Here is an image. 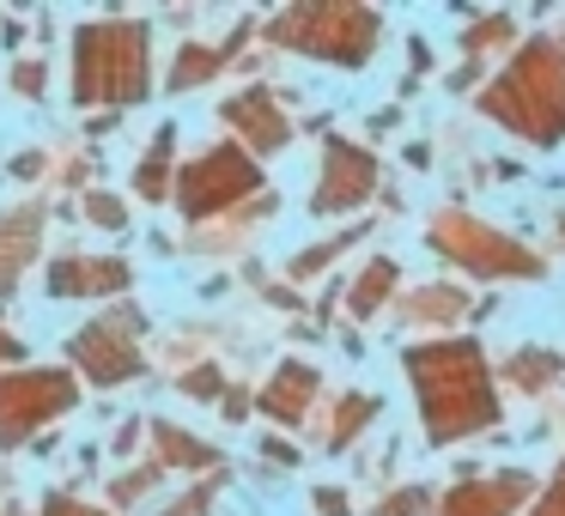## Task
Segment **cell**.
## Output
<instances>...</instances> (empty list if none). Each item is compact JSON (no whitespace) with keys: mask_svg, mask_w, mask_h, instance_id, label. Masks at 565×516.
<instances>
[{"mask_svg":"<svg viewBox=\"0 0 565 516\" xmlns=\"http://www.w3.org/2000/svg\"><path fill=\"white\" fill-rule=\"evenodd\" d=\"M407 377L419 395V419H426L431 443H456L468 431L499 426V395L487 377V353L475 341H431V346H407Z\"/></svg>","mask_w":565,"mask_h":516,"instance_id":"cell-1","label":"cell"},{"mask_svg":"<svg viewBox=\"0 0 565 516\" xmlns=\"http://www.w3.org/2000/svg\"><path fill=\"white\" fill-rule=\"evenodd\" d=\"M480 116L504 122L511 135H523L529 147H553L565 140V50L547 37L523 43L516 62L480 92Z\"/></svg>","mask_w":565,"mask_h":516,"instance_id":"cell-2","label":"cell"},{"mask_svg":"<svg viewBox=\"0 0 565 516\" xmlns=\"http://www.w3.org/2000/svg\"><path fill=\"white\" fill-rule=\"evenodd\" d=\"M147 25L98 19L74 37V104H140L147 98Z\"/></svg>","mask_w":565,"mask_h":516,"instance_id":"cell-3","label":"cell"},{"mask_svg":"<svg viewBox=\"0 0 565 516\" xmlns=\"http://www.w3.org/2000/svg\"><path fill=\"white\" fill-rule=\"evenodd\" d=\"M383 19L371 7H353V0H310V7H292L268 25V37L292 55H317V62L334 67H365L371 50H377Z\"/></svg>","mask_w":565,"mask_h":516,"instance_id":"cell-4","label":"cell"},{"mask_svg":"<svg viewBox=\"0 0 565 516\" xmlns=\"http://www.w3.org/2000/svg\"><path fill=\"white\" fill-rule=\"evenodd\" d=\"M426 244L438 249V256L462 261V268L487 273V280H535V273H541V261L529 256L516 237H504L499 225L468 219V213H438L431 232H426Z\"/></svg>","mask_w":565,"mask_h":516,"instance_id":"cell-5","label":"cell"},{"mask_svg":"<svg viewBox=\"0 0 565 516\" xmlns=\"http://www.w3.org/2000/svg\"><path fill=\"white\" fill-rule=\"evenodd\" d=\"M74 401L79 389L67 370H13V377H0V450L25 443L43 419L67 413Z\"/></svg>","mask_w":565,"mask_h":516,"instance_id":"cell-6","label":"cell"},{"mask_svg":"<svg viewBox=\"0 0 565 516\" xmlns=\"http://www.w3.org/2000/svg\"><path fill=\"white\" fill-rule=\"evenodd\" d=\"M256 159L244 147H213L207 159H195L177 176V201H183L189 219H207V213H225L232 201L256 195Z\"/></svg>","mask_w":565,"mask_h":516,"instance_id":"cell-7","label":"cell"},{"mask_svg":"<svg viewBox=\"0 0 565 516\" xmlns=\"http://www.w3.org/2000/svg\"><path fill=\"white\" fill-rule=\"evenodd\" d=\"M371 189H377V159H371L365 147H353V140H329L310 213H353L371 201Z\"/></svg>","mask_w":565,"mask_h":516,"instance_id":"cell-8","label":"cell"},{"mask_svg":"<svg viewBox=\"0 0 565 516\" xmlns=\"http://www.w3.org/2000/svg\"><path fill=\"white\" fill-rule=\"evenodd\" d=\"M74 365L86 370L92 383H128V377H140V346H135V334H128V322H116V316H98V322H86V329L74 334Z\"/></svg>","mask_w":565,"mask_h":516,"instance_id":"cell-9","label":"cell"},{"mask_svg":"<svg viewBox=\"0 0 565 516\" xmlns=\"http://www.w3.org/2000/svg\"><path fill=\"white\" fill-rule=\"evenodd\" d=\"M128 286H135V273L116 256H62L50 268L55 298H110V292H128Z\"/></svg>","mask_w":565,"mask_h":516,"instance_id":"cell-10","label":"cell"},{"mask_svg":"<svg viewBox=\"0 0 565 516\" xmlns=\"http://www.w3.org/2000/svg\"><path fill=\"white\" fill-rule=\"evenodd\" d=\"M529 486H535V480H529L523 467H504V474H492V480L450 486V498H444L438 516H511L516 504L529 498Z\"/></svg>","mask_w":565,"mask_h":516,"instance_id":"cell-11","label":"cell"},{"mask_svg":"<svg viewBox=\"0 0 565 516\" xmlns=\"http://www.w3.org/2000/svg\"><path fill=\"white\" fill-rule=\"evenodd\" d=\"M225 122L244 135V147H256V152H280L286 140H292V122L280 116V104L268 98V92H244V98H232L225 104Z\"/></svg>","mask_w":565,"mask_h":516,"instance_id":"cell-12","label":"cell"},{"mask_svg":"<svg viewBox=\"0 0 565 516\" xmlns=\"http://www.w3.org/2000/svg\"><path fill=\"white\" fill-rule=\"evenodd\" d=\"M317 389H322L317 370H310L305 358H286V365L274 370V383L262 389V413L286 419V426H298V419L310 413V401H317Z\"/></svg>","mask_w":565,"mask_h":516,"instance_id":"cell-13","label":"cell"},{"mask_svg":"<svg viewBox=\"0 0 565 516\" xmlns=\"http://www.w3.org/2000/svg\"><path fill=\"white\" fill-rule=\"evenodd\" d=\"M38 225H43L38 207H19V219H0V292H7V286L19 280V268L38 256Z\"/></svg>","mask_w":565,"mask_h":516,"instance_id":"cell-14","label":"cell"},{"mask_svg":"<svg viewBox=\"0 0 565 516\" xmlns=\"http://www.w3.org/2000/svg\"><path fill=\"white\" fill-rule=\"evenodd\" d=\"M213 467L220 462V450L213 443H201V438H189L183 426H152V467Z\"/></svg>","mask_w":565,"mask_h":516,"instance_id":"cell-15","label":"cell"},{"mask_svg":"<svg viewBox=\"0 0 565 516\" xmlns=\"http://www.w3.org/2000/svg\"><path fill=\"white\" fill-rule=\"evenodd\" d=\"M171 147H177V128H159V135H152V152L140 159V171H135V195L152 201V207L171 195Z\"/></svg>","mask_w":565,"mask_h":516,"instance_id":"cell-16","label":"cell"},{"mask_svg":"<svg viewBox=\"0 0 565 516\" xmlns=\"http://www.w3.org/2000/svg\"><path fill=\"white\" fill-rule=\"evenodd\" d=\"M395 292V261H365V273L353 280V292H347V310L353 316H371V310H383V298Z\"/></svg>","mask_w":565,"mask_h":516,"instance_id":"cell-17","label":"cell"},{"mask_svg":"<svg viewBox=\"0 0 565 516\" xmlns=\"http://www.w3.org/2000/svg\"><path fill=\"white\" fill-rule=\"evenodd\" d=\"M225 55L232 50H207V43H183V55H177V67H171V92H189V86H201V79H213L225 67Z\"/></svg>","mask_w":565,"mask_h":516,"instance_id":"cell-18","label":"cell"},{"mask_svg":"<svg viewBox=\"0 0 565 516\" xmlns=\"http://www.w3.org/2000/svg\"><path fill=\"white\" fill-rule=\"evenodd\" d=\"M371 413H377V401H371V395H347L341 413H334V438H329V450H347V443H353L359 431L371 426Z\"/></svg>","mask_w":565,"mask_h":516,"instance_id":"cell-19","label":"cell"},{"mask_svg":"<svg viewBox=\"0 0 565 516\" xmlns=\"http://www.w3.org/2000/svg\"><path fill=\"white\" fill-rule=\"evenodd\" d=\"M499 43H511V19H504V13H487V19H475V25H468L462 55H492Z\"/></svg>","mask_w":565,"mask_h":516,"instance_id":"cell-20","label":"cell"},{"mask_svg":"<svg viewBox=\"0 0 565 516\" xmlns=\"http://www.w3.org/2000/svg\"><path fill=\"white\" fill-rule=\"evenodd\" d=\"M553 377H559V358L553 353H516L511 358V383H523V389H547Z\"/></svg>","mask_w":565,"mask_h":516,"instance_id":"cell-21","label":"cell"},{"mask_svg":"<svg viewBox=\"0 0 565 516\" xmlns=\"http://www.w3.org/2000/svg\"><path fill=\"white\" fill-rule=\"evenodd\" d=\"M347 244H353V232H341V237H329V244H317V249H305V256H292V273H298V280H305V273H317L322 261H334Z\"/></svg>","mask_w":565,"mask_h":516,"instance_id":"cell-22","label":"cell"},{"mask_svg":"<svg viewBox=\"0 0 565 516\" xmlns=\"http://www.w3.org/2000/svg\"><path fill=\"white\" fill-rule=\"evenodd\" d=\"M213 498H220V486H213V480H201V486H189L164 516H207V510H213Z\"/></svg>","mask_w":565,"mask_h":516,"instance_id":"cell-23","label":"cell"},{"mask_svg":"<svg viewBox=\"0 0 565 516\" xmlns=\"http://www.w3.org/2000/svg\"><path fill=\"white\" fill-rule=\"evenodd\" d=\"M86 213H92V225H104V232H122L128 225V207L116 195H86Z\"/></svg>","mask_w":565,"mask_h":516,"instance_id":"cell-24","label":"cell"},{"mask_svg":"<svg viewBox=\"0 0 565 516\" xmlns=\"http://www.w3.org/2000/svg\"><path fill=\"white\" fill-rule=\"evenodd\" d=\"M431 298H419V304H407V316H456L462 310V298H450L444 286H426Z\"/></svg>","mask_w":565,"mask_h":516,"instance_id":"cell-25","label":"cell"},{"mask_svg":"<svg viewBox=\"0 0 565 516\" xmlns=\"http://www.w3.org/2000/svg\"><path fill=\"white\" fill-rule=\"evenodd\" d=\"M377 516H426V492H419V486H402L395 498L377 504Z\"/></svg>","mask_w":565,"mask_h":516,"instance_id":"cell-26","label":"cell"},{"mask_svg":"<svg viewBox=\"0 0 565 516\" xmlns=\"http://www.w3.org/2000/svg\"><path fill=\"white\" fill-rule=\"evenodd\" d=\"M183 395H195V401H213V395H220V370H189L183 377Z\"/></svg>","mask_w":565,"mask_h":516,"instance_id":"cell-27","label":"cell"},{"mask_svg":"<svg viewBox=\"0 0 565 516\" xmlns=\"http://www.w3.org/2000/svg\"><path fill=\"white\" fill-rule=\"evenodd\" d=\"M535 516H565V462H559V474H553V486H547V498L535 504Z\"/></svg>","mask_w":565,"mask_h":516,"instance_id":"cell-28","label":"cell"},{"mask_svg":"<svg viewBox=\"0 0 565 516\" xmlns=\"http://www.w3.org/2000/svg\"><path fill=\"white\" fill-rule=\"evenodd\" d=\"M13 86L25 92V98H38V92H43V62H19L13 67Z\"/></svg>","mask_w":565,"mask_h":516,"instance_id":"cell-29","label":"cell"},{"mask_svg":"<svg viewBox=\"0 0 565 516\" xmlns=\"http://www.w3.org/2000/svg\"><path fill=\"white\" fill-rule=\"evenodd\" d=\"M43 516H110V510H92V504H79V498H50Z\"/></svg>","mask_w":565,"mask_h":516,"instance_id":"cell-30","label":"cell"},{"mask_svg":"<svg viewBox=\"0 0 565 516\" xmlns=\"http://www.w3.org/2000/svg\"><path fill=\"white\" fill-rule=\"evenodd\" d=\"M152 474H159V467H140V474L116 480V498H122V504H128V498H140V492H147V480H152Z\"/></svg>","mask_w":565,"mask_h":516,"instance_id":"cell-31","label":"cell"},{"mask_svg":"<svg viewBox=\"0 0 565 516\" xmlns=\"http://www.w3.org/2000/svg\"><path fill=\"white\" fill-rule=\"evenodd\" d=\"M317 510H322V516H353V510H347V498H341L334 486H317Z\"/></svg>","mask_w":565,"mask_h":516,"instance_id":"cell-32","label":"cell"},{"mask_svg":"<svg viewBox=\"0 0 565 516\" xmlns=\"http://www.w3.org/2000/svg\"><path fill=\"white\" fill-rule=\"evenodd\" d=\"M19 353H25V346H19V341H13V334L0 329V365H7V358H19Z\"/></svg>","mask_w":565,"mask_h":516,"instance_id":"cell-33","label":"cell"},{"mask_svg":"<svg viewBox=\"0 0 565 516\" xmlns=\"http://www.w3.org/2000/svg\"><path fill=\"white\" fill-rule=\"evenodd\" d=\"M559 237H565V219H559Z\"/></svg>","mask_w":565,"mask_h":516,"instance_id":"cell-34","label":"cell"}]
</instances>
